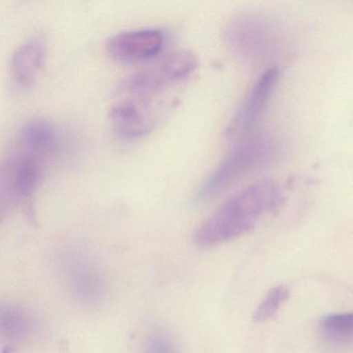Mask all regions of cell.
<instances>
[{
  "instance_id": "obj_10",
  "label": "cell",
  "mask_w": 353,
  "mask_h": 353,
  "mask_svg": "<svg viewBox=\"0 0 353 353\" xmlns=\"http://www.w3.org/2000/svg\"><path fill=\"white\" fill-rule=\"evenodd\" d=\"M63 143V133L57 125L37 119L22 125L13 144L50 160L61 150Z\"/></svg>"
},
{
  "instance_id": "obj_14",
  "label": "cell",
  "mask_w": 353,
  "mask_h": 353,
  "mask_svg": "<svg viewBox=\"0 0 353 353\" xmlns=\"http://www.w3.org/2000/svg\"><path fill=\"white\" fill-rule=\"evenodd\" d=\"M289 295H290L289 289L283 285H279L270 289L256 309L253 316L254 321L264 322L274 317L281 305L288 299Z\"/></svg>"
},
{
  "instance_id": "obj_8",
  "label": "cell",
  "mask_w": 353,
  "mask_h": 353,
  "mask_svg": "<svg viewBox=\"0 0 353 353\" xmlns=\"http://www.w3.org/2000/svg\"><path fill=\"white\" fill-rule=\"evenodd\" d=\"M152 98L129 97L117 101L109 110L111 125L125 139H138L152 131L156 125Z\"/></svg>"
},
{
  "instance_id": "obj_9",
  "label": "cell",
  "mask_w": 353,
  "mask_h": 353,
  "mask_svg": "<svg viewBox=\"0 0 353 353\" xmlns=\"http://www.w3.org/2000/svg\"><path fill=\"white\" fill-rule=\"evenodd\" d=\"M165 34L158 28L127 30L111 37L106 43L107 52L125 63L146 61L157 57L164 47Z\"/></svg>"
},
{
  "instance_id": "obj_5",
  "label": "cell",
  "mask_w": 353,
  "mask_h": 353,
  "mask_svg": "<svg viewBox=\"0 0 353 353\" xmlns=\"http://www.w3.org/2000/svg\"><path fill=\"white\" fill-rule=\"evenodd\" d=\"M59 272L72 296L88 307H100L108 294L106 272L97 260L82 252H71L59 260Z\"/></svg>"
},
{
  "instance_id": "obj_7",
  "label": "cell",
  "mask_w": 353,
  "mask_h": 353,
  "mask_svg": "<svg viewBox=\"0 0 353 353\" xmlns=\"http://www.w3.org/2000/svg\"><path fill=\"white\" fill-rule=\"evenodd\" d=\"M279 80L280 71L276 68L266 70L258 78L229 125L228 137L231 140L235 141L260 132V123Z\"/></svg>"
},
{
  "instance_id": "obj_12",
  "label": "cell",
  "mask_w": 353,
  "mask_h": 353,
  "mask_svg": "<svg viewBox=\"0 0 353 353\" xmlns=\"http://www.w3.org/2000/svg\"><path fill=\"white\" fill-rule=\"evenodd\" d=\"M34 320L32 314L18 305H3L0 310V334L9 347L3 353H13L16 344L32 336Z\"/></svg>"
},
{
  "instance_id": "obj_15",
  "label": "cell",
  "mask_w": 353,
  "mask_h": 353,
  "mask_svg": "<svg viewBox=\"0 0 353 353\" xmlns=\"http://www.w3.org/2000/svg\"><path fill=\"white\" fill-rule=\"evenodd\" d=\"M143 353H179L174 343L168 334L154 332L144 342Z\"/></svg>"
},
{
  "instance_id": "obj_4",
  "label": "cell",
  "mask_w": 353,
  "mask_h": 353,
  "mask_svg": "<svg viewBox=\"0 0 353 353\" xmlns=\"http://www.w3.org/2000/svg\"><path fill=\"white\" fill-rule=\"evenodd\" d=\"M224 40L235 54L253 63L272 61L282 45L276 24L257 14H243L233 18L225 28Z\"/></svg>"
},
{
  "instance_id": "obj_11",
  "label": "cell",
  "mask_w": 353,
  "mask_h": 353,
  "mask_svg": "<svg viewBox=\"0 0 353 353\" xmlns=\"http://www.w3.org/2000/svg\"><path fill=\"white\" fill-rule=\"evenodd\" d=\"M46 59V45L34 38L20 45L11 61V75L18 88H30L36 83Z\"/></svg>"
},
{
  "instance_id": "obj_13",
  "label": "cell",
  "mask_w": 353,
  "mask_h": 353,
  "mask_svg": "<svg viewBox=\"0 0 353 353\" xmlns=\"http://www.w3.org/2000/svg\"><path fill=\"white\" fill-rule=\"evenodd\" d=\"M321 334L327 342L332 344L353 343V312L324 318L321 321Z\"/></svg>"
},
{
  "instance_id": "obj_1",
  "label": "cell",
  "mask_w": 353,
  "mask_h": 353,
  "mask_svg": "<svg viewBox=\"0 0 353 353\" xmlns=\"http://www.w3.org/2000/svg\"><path fill=\"white\" fill-rule=\"evenodd\" d=\"M282 190L274 181L254 183L229 199L208 219L194 235L199 247L208 248L232 241L253 229L264 214L282 201Z\"/></svg>"
},
{
  "instance_id": "obj_2",
  "label": "cell",
  "mask_w": 353,
  "mask_h": 353,
  "mask_svg": "<svg viewBox=\"0 0 353 353\" xmlns=\"http://www.w3.org/2000/svg\"><path fill=\"white\" fill-rule=\"evenodd\" d=\"M281 144L270 136L258 132L233 141V146L197 191V200L208 201L232 187L237 181L280 156Z\"/></svg>"
},
{
  "instance_id": "obj_3",
  "label": "cell",
  "mask_w": 353,
  "mask_h": 353,
  "mask_svg": "<svg viewBox=\"0 0 353 353\" xmlns=\"http://www.w3.org/2000/svg\"><path fill=\"white\" fill-rule=\"evenodd\" d=\"M48 159L12 146L1 168V206L32 210Z\"/></svg>"
},
{
  "instance_id": "obj_6",
  "label": "cell",
  "mask_w": 353,
  "mask_h": 353,
  "mask_svg": "<svg viewBox=\"0 0 353 353\" xmlns=\"http://www.w3.org/2000/svg\"><path fill=\"white\" fill-rule=\"evenodd\" d=\"M198 67L197 57L191 51L171 53L156 65L132 74L121 83V90L134 97L152 98L167 86L183 81Z\"/></svg>"
}]
</instances>
